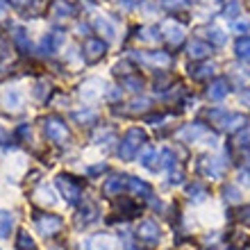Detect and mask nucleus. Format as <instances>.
<instances>
[{"mask_svg":"<svg viewBox=\"0 0 250 250\" xmlns=\"http://www.w3.org/2000/svg\"><path fill=\"white\" fill-rule=\"evenodd\" d=\"M150 105V103H148V100H134V103H132V112H139V109H146V107Z\"/></svg>","mask_w":250,"mask_h":250,"instance_id":"473e14b6","label":"nucleus"},{"mask_svg":"<svg viewBox=\"0 0 250 250\" xmlns=\"http://www.w3.org/2000/svg\"><path fill=\"white\" fill-rule=\"evenodd\" d=\"M234 53H237L239 60L250 62V37H239L237 43H234Z\"/></svg>","mask_w":250,"mask_h":250,"instance_id":"4468645a","label":"nucleus"},{"mask_svg":"<svg viewBox=\"0 0 250 250\" xmlns=\"http://www.w3.org/2000/svg\"><path fill=\"white\" fill-rule=\"evenodd\" d=\"M16 250H34V241L25 230H21L16 237Z\"/></svg>","mask_w":250,"mask_h":250,"instance_id":"b1692460","label":"nucleus"},{"mask_svg":"<svg viewBox=\"0 0 250 250\" xmlns=\"http://www.w3.org/2000/svg\"><path fill=\"white\" fill-rule=\"evenodd\" d=\"M237 141H239V146H244V148H246V146H250V132H248V130L241 132Z\"/></svg>","mask_w":250,"mask_h":250,"instance_id":"72a5a7b5","label":"nucleus"},{"mask_svg":"<svg viewBox=\"0 0 250 250\" xmlns=\"http://www.w3.org/2000/svg\"><path fill=\"white\" fill-rule=\"evenodd\" d=\"M214 73V66L211 64H205V66H200V68H196V73H191L196 80H200V78H207V75H211Z\"/></svg>","mask_w":250,"mask_h":250,"instance_id":"c85d7f7f","label":"nucleus"},{"mask_svg":"<svg viewBox=\"0 0 250 250\" xmlns=\"http://www.w3.org/2000/svg\"><path fill=\"white\" fill-rule=\"evenodd\" d=\"M103 82H100L98 78H91V80H86L84 84H82V98H86V100H96V98H100V93L98 91H93V86H100Z\"/></svg>","mask_w":250,"mask_h":250,"instance_id":"f3484780","label":"nucleus"},{"mask_svg":"<svg viewBox=\"0 0 250 250\" xmlns=\"http://www.w3.org/2000/svg\"><path fill=\"white\" fill-rule=\"evenodd\" d=\"M241 103H248L250 105V93H241Z\"/></svg>","mask_w":250,"mask_h":250,"instance_id":"a19ab883","label":"nucleus"},{"mask_svg":"<svg viewBox=\"0 0 250 250\" xmlns=\"http://www.w3.org/2000/svg\"><path fill=\"white\" fill-rule=\"evenodd\" d=\"M75 14V9H73V5H68L66 0H57L53 5V16L55 19H68V16H73Z\"/></svg>","mask_w":250,"mask_h":250,"instance_id":"2eb2a0df","label":"nucleus"},{"mask_svg":"<svg viewBox=\"0 0 250 250\" xmlns=\"http://www.w3.org/2000/svg\"><path fill=\"white\" fill-rule=\"evenodd\" d=\"M57 187H60L62 196H64L71 205H75L80 198H82V189H80V185H75V180L68 178V175H60V178H57Z\"/></svg>","mask_w":250,"mask_h":250,"instance_id":"39448f33","label":"nucleus"},{"mask_svg":"<svg viewBox=\"0 0 250 250\" xmlns=\"http://www.w3.org/2000/svg\"><path fill=\"white\" fill-rule=\"evenodd\" d=\"M34 198H37V203H41V205H55L57 203L55 193L48 189V187H39V189L34 191Z\"/></svg>","mask_w":250,"mask_h":250,"instance_id":"aec40b11","label":"nucleus"},{"mask_svg":"<svg viewBox=\"0 0 250 250\" xmlns=\"http://www.w3.org/2000/svg\"><path fill=\"white\" fill-rule=\"evenodd\" d=\"M130 189L134 191V193H139V196H144V198H148L150 196V185H146L144 180H139V178H130Z\"/></svg>","mask_w":250,"mask_h":250,"instance_id":"4be33fe9","label":"nucleus"},{"mask_svg":"<svg viewBox=\"0 0 250 250\" xmlns=\"http://www.w3.org/2000/svg\"><path fill=\"white\" fill-rule=\"evenodd\" d=\"M93 25H96V30H98V32H105L107 39H114V37H116V27H114L107 19H103V16H98V19L93 21Z\"/></svg>","mask_w":250,"mask_h":250,"instance_id":"6ab92c4d","label":"nucleus"},{"mask_svg":"<svg viewBox=\"0 0 250 250\" xmlns=\"http://www.w3.org/2000/svg\"><path fill=\"white\" fill-rule=\"evenodd\" d=\"M64 32H60V30H55V32H48L43 39H41V46H39V50L43 55H53V53H57L62 48V43H64Z\"/></svg>","mask_w":250,"mask_h":250,"instance_id":"0eeeda50","label":"nucleus"},{"mask_svg":"<svg viewBox=\"0 0 250 250\" xmlns=\"http://www.w3.org/2000/svg\"><path fill=\"white\" fill-rule=\"evenodd\" d=\"M103 171H107V166H105V164L91 166V168H89V175H93V173H103Z\"/></svg>","mask_w":250,"mask_h":250,"instance_id":"e433bc0d","label":"nucleus"},{"mask_svg":"<svg viewBox=\"0 0 250 250\" xmlns=\"http://www.w3.org/2000/svg\"><path fill=\"white\" fill-rule=\"evenodd\" d=\"M146 137H144V132L141 130H130L127 134L123 137V141H121V148H119V155L121 159H125V162H130V159H134V155L139 152V148L144 146Z\"/></svg>","mask_w":250,"mask_h":250,"instance_id":"f257e3e1","label":"nucleus"},{"mask_svg":"<svg viewBox=\"0 0 250 250\" xmlns=\"http://www.w3.org/2000/svg\"><path fill=\"white\" fill-rule=\"evenodd\" d=\"M73 119L78 121V123H96L98 119V114L93 112V109H80V112H73Z\"/></svg>","mask_w":250,"mask_h":250,"instance_id":"5701e85b","label":"nucleus"},{"mask_svg":"<svg viewBox=\"0 0 250 250\" xmlns=\"http://www.w3.org/2000/svg\"><path fill=\"white\" fill-rule=\"evenodd\" d=\"M12 32H14V41H16V46L23 48V50H27V46H30V41H27V34H25V27H12Z\"/></svg>","mask_w":250,"mask_h":250,"instance_id":"393cba45","label":"nucleus"},{"mask_svg":"<svg viewBox=\"0 0 250 250\" xmlns=\"http://www.w3.org/2000/svg\"><path fill=\"white\" fill-rule=\"evenodd\" d=\"M123 180L125 178H121V175H114V178L105 180V185H103V193H105V196H116V193H121L123 187H125Z\"/></svg>","mask_w":250,"mask_h":250,"instance_id":"f8f14e48","label":"nucleus"},{"mask_svg":"<svg viewBox=\"0 0 250 250\" xmlns=\"http://www.w3.org/2000/svg\"><path fill=\"white\" fill-rule=\"evenodd\" d=\"M228 91H230V86H228V80H214L209 86V91H207V96H209L211 100H221L228 96Z\"/></svg>","mask_w":250,"mask_h":250,"instance_id":"9b49d317","label":"nucleus"},{"mask_svg":"<svg viewBox=\"0 0 250 250\" xmlns=\"http://www.w3.org/2000/svg\"><path fill=\"white\" fill-rule=\"evenodd\" d=\"M168 9H175V7H185L187 5V0H162Z\"/></svg>","mask_w":250,"mask_h":250,"instance_id":"2f4dec72","label":"nucleus"},{"mask_svg":"<svg viewBox=\"0 0 250 250\" xmlns=\"http://www.w3.org/2000/svg\"><path fill=\"white\" fill-rule=\"evenodd\" d=\"M211 53V48L207 46V43H205V41H193V43H191L189 46V55L191 57H193V60H203V57H207V55Z\"/></svg>","mask_w":250,"mask_h":250,"instance_id":"dca6fc26","label":"nucleus"},{"mask_svg":"<svg viewBox=\"0 0 250 250\" xmlns=\"http://www.w3.org/2000/svg\"><path fill=\"white\" fill-rule=\"evenodd\" d=\"M200 134H205V127L200 123H193V125H189L185 132H180V137H182V139H187V137H189V139H198Z\"/></svg>","mask_w":250,"mask_h":250,"instance_id":"cd10ccee","label":"nucleus"},{"mask_svg":"<svg viewBox=\"0 0 250 250\" xmlns=\"http://www.w3.org/2000/svg\"><path fill=\"white\" fill-rule=\"evenodd\" d=\"M141 62H148V64H159V66H166L171 62V57L166 53H148V55H137Z\"/></svg>","mask_w":250,"mask_h":250,"instance_id":"a211bd4d","label":"nucleus"},{"mask_svg":"<svg viewBox=\"0 0 250 250\" xmlns=\"http://www.w3.org/2000/svg\"><path fill=\"white\" fill-rule=\"evenodd\" d=\"M86 250H114V239L109 234H93L86 239Z\"/></svg>","mask_w":250,"mask_h":250,"instance_id":"9d476101","label":"nucleus"},{"mask_svg":"<svg viewBox=\"0 0 250 250\" xmlns=\"http://www.w3.org/2000/svg\"><path fill=\"white\" fill-rule=\"evenodd\" d=\"M107 50V43L103 39H96V37H89V39L84 41V46H82V57H84L89 64H93V62H98L103 55H105Z\"/></svg>","mask_w":250,"mask_h":250,"instance_id":"20e7f679","label":"nucleus"},{"mask_svg":"<svg viewBox=\"0 0 250 250\" xmlns=\"http://www.w3.org/2000/svg\"><path fill=\"white\" fill-rule=\"evenodd\" d=\"M123 86H127L130 91H141V80H139V78H125L123 80Z\"/></svg>","mask_w":250,"mask_h":250,"instance_id":"c756f323","label":"nucleus"},{"mask_svg":"<svg viewBox=\"0 0 250 250\" xmlns=\"http://www.w3.org/2000/svg\"><path fill=\"white\" fill-rule=\"evenodd\" d=\"M137 237L139 239H144V241H148V244H155L159 239V228H157V223L155 221H141L139 223V228H137Z\"/></svg>","mask_w":250,"mask_h":250,"instance_id":"1a4fd4ad","label":"nucleus"},{"mask_svg":"<svg viewBox=\"0 0 250 250\" xmlns=\"http://www.w3.org/2000/svg\"><path fill=\"white\" fill-rule=\"evenodd\" d=\"M207 162H209V164L205 166V171L209 173L211 178H218V175H221V173H223V162H221V159H207Z\"/></svg>","mask_w":250,"mask_h":250,"instance_id":"bb28decb","label":"nucleus"},{"mask_svg":"<svg viewBox=\"0 0 250 250\" xmlns=\"http://www.w3.org/2000/svg\"><path fill=\"white\" fill-rule=\"evenodd\" d=\"M211 34H214V41H216V43H225V34L221 32L218 27H214V30H211Z\"/></svg>","mask_w":250,"mask_h":250,"instance_id":"f704fd0d","label":"nucleus"},{"mask_svg":"<svg viewBox=\"0 0 250 250\" xmlns=\"http://www.w3.org/2000/svg\"><path fill=\"white\" fill-rule=\"evenodd\" d=\"M234 27H237V30H248V27H250V23H248V21H241V23H237V25H234Z\"/></svg>","mask_w":250,"mask_h":250,"instance_id":"58836bf2","label":"nucleus"},{"mask_svg":"<svg viewBox=\"0 0 250 250\" xmlns=\"http://www.w3.org/2000/svg\"><path fill=\"white\" fill-rule=\"evenodd\" d=\"M0 103H2V107H7V109L19 112L21 107H23V93H21V89H16V86H5L2 93H0Z\"/></svg>","mask_w":250,"mask_h":250,"instance_id":"423d86ee","label":"nucleus"},{"mask_svg":"<svg viewBox=\"0 0 250 250\" xmlns=\"http://www.w3.org/2000/svg\"><path fill=\"white\" fill-rule=\"evenodd\" d=\"M5 12H7V2L5 0H0V21L5 19Z\"/></svg>","mask_w":250,"mask_h":250,"instance_id":"4c0bfd02","label":"nucleus"},{"mask_svg":"<svg viewBox=\"0 0 250 250\" xmlns=\"http://www.w3.org/2000/svg\"><path fill=\"white\" fill-rule=\"evenodd\" d=\"M9 144V132L5 127H0V146H7Z\"/></svg>","mask_w":250,"mask_h":250,"instance_id":"c9c22d12","label":"nucleus"},{"mask_svg":"<svg viewBox=\"0 0 250 250\" xmlns=\"http://www.w3.org/2000/svg\"><path fill=\"white\" fill-rule=\"evenodd\" d=\"M159 157H162V155H159L155 148H148V150L141 155V166H146V168H152V171H157L152 162H155V159H159Z\"/></svg>","mask_w":250,"mask_h":250,"instance_id":"a878e982","label":"nucleus"},{"mask_svg":"<svg viewBox=\"0 0 250 250\" xmlns=\"http://www.w3.org/2000/svg\"><path fill=\"white\" fill-rule=\"evenodd\" d=\"M12 5L19 9V12H23V9H27V7H32V0H12Z\"/></svg>","mask_w":250,"mask_h":250,"instance_id":"7c9ffc66","label":"nucleus"},{"mask_svg":"<svg viewBox=\"0 0 250 250\" xmlns=\"http://www.w3.org/2000/svg\"><path fill=\"white\" fill-rule=\"evenodd\" d=\"M43 130H46V137L50 139V141H55V144H66V139H68V127H66V123L62 119H57V116L48 119L46 123H43Z\"/></svg>","mask_w":250,"mask_h":250,"instance_id":"7ed1b4c3","label":"nucleus"},{"mask_svg":"<svg viewBox=\"0 0 250 250\" xmlns=\"http://www.w3.org/2000/svg\"><path fill=\"white\" fill-rule=\"evenodd\" d=\"M166 30H168V34H166V39L171 41V43H175V46H178L180 41L185 39V32H182V27L180 25H173V21H168V23H166Z\"/></svg>","mask_w":250,"mask_h":250,"instance_id":"412c9836","label":"nucleus"},{"mask_svg":"<svg viewBox=\"0 0 250 250\" xmlns=\"http://www.w3.org/2000/svg\"><path fill=\"white\" fill-rule=\"evenodd\" d=\"M19 134H21V137H27V134H30V127H27V125L19 127Z\"/></svg>","mask_w":250,"mask_h":250,"instance_id":"ea45409f","label":"nucleus"},{"mask_svg":"<svg viewBox=\"0 0 250 250\" xmlns=\"http://www.w3.org/2000/svg\"><path fill=\"white\" fill-rule=\"evenodd\" d=\"M34 228H37V232L43 234V237H55V234L64 228V221H62L60 216H55V214H43V216H37Z\"/></svg>","mask_w":250,"mask_h":250,"instance_id":"f03ea898","label":"nucleus"},{"mask_svg":"<svg viewBox=\"0 0 250 250\" xmlns=\"http://www.w3.org/2000/svg\"><path fill=\"white\" fill-rule=\"evenodd\" d=\"M214 119L218 121V125L223 130H237L241 125H246V116L244 114H228V112H216Z\"/></svg>","mask_w":250,"mask_h":250,"instance_id":"6e6552de","label":"nucleus"},{"mask_svg":"<svg viewBox=\"0 0 250 250\" xmlns=\"http://www.w3.org/2000/svg\"><path fill=\"white\" fill-rule=\"evenodd\" d=\"M14 228V214L7 209H0V239H7Z\"/></svg>","mask_w":250,"mask_h":250,"instance_id":"ddd939ff","label":"nucleus"}]
</instances>
